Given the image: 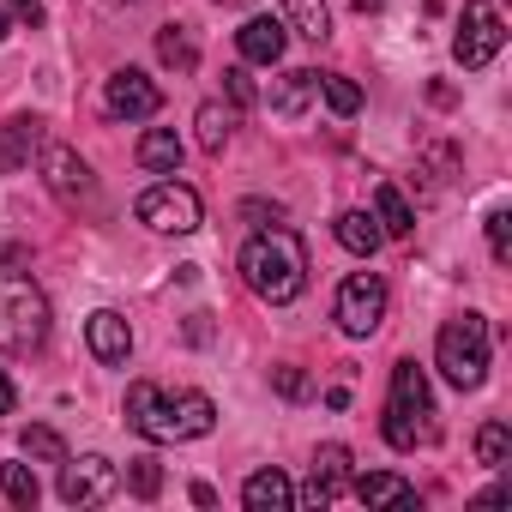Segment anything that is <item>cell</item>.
I'll return each instance as SVG.
<instances>
[{"label": "cell", "mask_w": 512, "mask_h": 512, "mask_svg": "<svg viewBox=\"0 0 512 512\" xmlns=\"http://www.w3.org/2000/svg\"><path fill=\"white\" fill-rule=\"evenodd\" d=\"M374 223H380V235H392V241H404V235L416 229V211H410V199L398 193V181H380V187H374Z\"/></svg>", "instance_id": "obj_18"}, {"label": "cell", "mask_w": 512, "mask_h": 512, "mask_svg": "<svg viewBox=\"0 0 512 512\" xmlns=\"http://www.w3.org/2000/svg\"><path fill=\"white\" fill-rule=\"evenodd\" d=\"M85 344H91V356H97L103 368H121V362L133 356V326H127L115 308H97V314L85 320Z\"/></svg>", "instance_id": "obj_13"}, {"label": "cell", "mask_w": 512, "mask_h": 512, "mask_svg": "<svg viewBox=\"0 0 512 512\" xmlns=\"http://www.w3.org/2000/svg\"><path fill=\"white\" fill-rule=\"evenodd\" d=\"M284 19H247L241 31H235V49H241V61L247 67H278L284 61Z\"/></svg>", "instance_id": "obj_14"}, {"label": "cell", "mask_w": 512, "mask_h": 512, "mask_svg": "<svg viewBox=\"0 0 512 512\" xmlns=\"http://www.w3.org/2000/svg\"><path fill=\"white\" fill-rule=\"evenodd\" d=\"M350 7H356V13H380V7H386V0H350Z\"/></svg>", "instance_id": "obj_36"}, {"label": "cell", "mask_w": 512, "mask_h": 512, "mask_svg": "<svg viewBox=\"0 0 512 512\" xmlns=\"http://www.w3.org/2000/svg\"><path fill=\"white\" fill-rule=\"evenodd\" d=\"M223 79H229V103H241V109H247V103H253V79H247L241 67H229Z\"/></svg>", "instance_id": "obj_32"}, {"label": "cell", "mask_w": 512, "mask_h": 512, "mask_svg": "<svg viewBox=\"0 0 512 512\" xmlns=\"http://www.w3.org/2000/svg\"><path fill=\"white\" fill-rule=\"evenodd\" d=\"M500 49H506V19L494 13V0H464V19H458V43H452L458 67H464V73H476V67H488V61H494Z\"/></svg>", "instance_id": "obj_6"}, {"label": "cell", "mask_w": 512, "mask_h": 512, "mask_svg": "<svg viewBox=\"0 0 512 512\" xmlns=\"http://www.w3.org/2000/svg\"><path fill=\"white\" fill-rule=\"evenodd\" d=\"M476 458H482L488 470H500V464L512 458V428H506V422H482V428H476Z\"/></svg>", "instance_id": "obj_28"}, {"label": "cell", "mask_w": 512, "mask_h": 512, "mask_svg": "<svg viewBox=\"0 0 512 512\" xmlns=\"http://www.w3.org/2000/svg\"><path fill=\"white\" fill-rule=\"evenodd\" d=\"M127 488H133L139 500H157V494H163V464H157V458H127Z\"/></svg>", "instance_id": "obj_29"}, {"label": "cell", "mask_w": 512, "mask_h": 512, "mask_svg": "<svg viewBox=\"0 0 512 512\" xmlns=\"http://www.w3.org/2000/svg\"><path fill=\"white\" fill-rule=\"evenodd\" d=\"M193 127H199V145H205V151L217 157V151L229 145V133H235V109H223V103H199Z\"/></svg>", "instance_id": "obj_24"}, {"label": "cell", "mask_w": 512, "mask_h": 512, "mask_svg": "<svg viewBox=\"0 0 512 512\" xmlns=\"http://www.w3.org/2000/svg\"><path fill=\"white\" fill-rule=\"evenodd\" d=\"M139 169H151V175H175V169H181V139H175L169 127H151V133L139 139Z\"/></svg>", "instance_id": "obj_21"}, {"label": "cell", "mask_w": 512, "mask_h": 512, "mask_svg": "<svg viewBox=\"0 0 512 512\" xmlns=\"http://www.w3.org/2000/svg\"><path fill=\"white\" fill-rule=\"evenodd\" d=\"M332 235H338V241L356 253V260H374V253H380V241H386V235H380V223H374L368 211H344V217L332 223Z\"/></svg>", "instance_id": "obj_20"}, {"label": "cell", "mask_w": 512, "mask_h": 512, "mask_svg": "<svg viewBox=\"0 0 512 512\" xmlns=\"http://www.w3.org/2000/svg\"><path fill=\"white\" fill-rule=\"evenodd\" d=\"M13 7V19H25V25H43V0H7Z\"/></svg>", "instance_id": "obj_33"}, {"label": "cell", "mask_w": 512, "mask_h": 512, "mask_svg": "<svg viewBox=\"0 0 512 512\" xmlns=\"http://www.w3.org/2000/svg\"><path fill=\"white\" fill-rule=\"evenodd\" d=\"M139 223L157 235H193L199 229V193L187 181H157L139 193Z\"/></svg>", "instance_id": "obj_7"}, {"label": "cell", "mask_w": 512, "mask_h": 512, "mask_svg": "<svg viewBox=\"0 0 512 512\" xmlns=\"http://www.w3.org/2000/svg\"><path fill=\"white\" fill-rule=\"evenodd\" d=\"M19 404V392H13V380H7V368H0V416H7Z\"/></svg>", "instance_id": "obj_34"}, {"label": "cell", "mask_w": 512, "mask_h": 512, "mask_svg": "<svg viewBox=\"0 0 512 512\" xmlns=\"http://www.w3.org/2000/svg\"><path fill=\"white\" fill-rule=\"evenodd\" d=\"M187 338H193V344H205V338H211V326H205V314H193V320H187Z\"/></svg>", "instance_id": "obj_35"}, {"label": "cell", "mask_w": 512, "mask_h": 512, "mask_svg": "<svg viewBox=\"0 0 512 512\" xmlns=\"http://www.w3.org/2000/svg\"><path fill=\"white\" fill-rule=\"evenodd\" d=\"M43 181H49V193L67 199V205H85V199L97 193V175H91V163H85L73 145H43Z\"/></svg>", "instance_id": "obj_10"}, {"label": "cell", "mask_w": 512, "mask_h": 512, "mask_svg": "<svg viewBox=\"0 0 512 512\" xmlns=\"http://www.w3.org/2000/svg\"><path fill=\"white\" fill-rule=\"evenodd\" d=\"M103 109H109L115 121H151V115L163 109V91H157L139 67H121V73L109 79V91H103Z\"/></svg>", "instance_id": "obj_11"}, {"label": "cell", "mask_w": 512, "mask_h": 512, "mask_svg": "<svg viewBox=\"0 0 512 512\" xmlns=\"http://www.w3.org/2000/svg\"><path fill=\"white\" fill-rule=\"evenodd\" d=\"M272 386H278L284 398H308V374H302V368H278V374H272Z\"/></svg>", "instance_id": "obj_31"}, {"label": "cell", "mask_w": 512, "mask_h": 512, "mask_svg": "<svg viewBox=\"0 0 512 512\" xmlns=\"http://www.w3.org/2000/svg\"><path fill=\"white\" fill-rule=\"evenodd\" d=\"M241 506L247 512H290L296 506V488H290V476L272 464V470H253L247 482H241Z\"/></svg>", "instance_id": "obj_15"}, {"label": "cell", "mask_w": 512, "mask_h": 512, "mask_svg": "<svg viewBox=\"0 0 512 512\" xmlns=\"http://www.w3.org/2000/svg\"><path fill=\"white\" fill-rule=\"evenodd\" d=\"M320 91H326V103H332V115H356L362 109V85L350 79V73H320Z\"/></svg>", "instance_id": "obj_26"}, {"label": "cell", "mask_w": 512, "mask_h": 512, "mask_svg": "<svg viewBox=\"0 0 512 512\" xmlns=\"http://www.w3.org/2000/svg\"><path fill=\"white\" fill-rule=\"evenodd\" d=\"M157 61H163L169 73H193V67H199V43L187 37V25H163V31H157Z\"/></svg>", "instance_id": "obj_22"}, {"label": "cell", "mask_w": 512, "mask_h": 512, "mask_svg": "<svg viewBox=\"0 0 512 512\" xmlns=\"http://www.w3.org/2000/svg\"><path fill=\"white\" fill-rule=\"evenodd\" d=\"M127 428L151 446H175V440H199L217 428V410L205 392H181L169 398L157 380H133L127 386Z\"/></svg>", "instance_id": "obj_1"}, {"label": "cell", "mask_w": 512, "mask_h": 512, "mask_svg": "<svg viewBox=\"0 0 512 512\" xmlns=\"http://www.w3.org/2000/svg\"><path fill=\"white\" fill-rule=\"evenodd\" d=\"M386 320V278L380 272H350L338 284V326L344 338H374Z\"/></svg>", "instance_id": "obj_8"}, {"label": "cell", "mask_w": 512, "mask_h": 512, "mask_svg": "<svg viewBox=\"0 0 512 512\" xmlns=\"http://www.w3.org/2000/svg\"><path fill=\"white\" fill-rule=\"evenodd\" d=\"M488 253H494L500 266L512 260V211H494V217H488Z\"/></svg>", "instance_id": "obj_30"}, {"label": "cell", "mask_w": 512, "mask_h": 512, "mask_svg": "<svg viewBox=\"0 0 512 512\" xmlns=\"http://www.w3.org/2000/svg\"><path fill=\"white\" fill-rule=\"evenodd\" d=\"M0 494H7L19 512H31V506L43 500V482H37L31 464H0Z\"/></svg>", "instance_id": "obj_25"}, {"label": "cell", "mask_w": 512, "mask_h": 512, "mask_svg": "<svg viewBox=\"0 0 512 512\" xmlns=\"http://www.w3.org/2000/svg\"><path fill=\"white\" fill-rule=\"evenodd\" d=\"M380 428H386V440L398 452H416V446L434 440V398H428V380H422L416 362L392 368V398H386V422Z\"/></svg>", "instance_id": "obj_4"}, {"label": "cell", "mask_w": 512, "mask_h": 512, "mask_svg": "<svg viewBox=\"0 0 512 512\" xmlns=\"http://www.w3.org/2000/svg\"><path fill=\"white\" fill-rule=\"evenodd\" d=\"M356 500L362 506H416V488L392 470H368V476H356Z\"/></svg>", "instance_id": "obj_19"}, {"label": "cell", "mask_w": 512, "mask_h": 512, "mask_svg": "<svg viewBox=\"0 0 512 512\" xmlns=\"http://www.w3.org/2000/svg\"><path fill=\"white\" fill-rule=\"evenodd\" d=\"M241 278L260 302H296L308 290V241L290 223H266L241 247Z\"/></svg>", "instance_id": "obj_2"}, {"label": "cell", "mask_w": 512, "mask_h": 512, "mask_svg": "<svg viewBox=\"0 0 512 512\" xmlns=\"http://www.w3.org/2000/svg\"><path fill=\"white\" fill-rule=\"evenodd\" d=\"M0 37H7V13H0Z\"/></svg>", "instance_id": "obj_38"}, {"label": "cell", "mask_w": 512, "mask_h": 512, "mask_svg": "<svg viewBox=\"0 0 512 512\" xmlns=\"http://www.w3.org/2000/svg\"><path fill=\"white\" fill-rule=\"evenodd\" d=\"M31 151H43V127H37L31 115L0 121V169H25Z\"/></svg>", "instance_id": "obj_16"}, {"label": "cell", "mask_w": 512, "mask_h": 512, "mask_svg": "<svg viewBox=\"0 0 512 512\" xmlns=\"http://www.w3.org/2000/svg\"><path fill=\"white\" fill-rule=\"evenodd\" d=\"M434 368L458 386V392H476L488 380V320L482 314H458L440 326L434 338Z\"/></svg>", "instance_id": "obj_5"}, {"label": "cell", "mask_w": 512, "mask_h": 512, "mask_svg": "<svg viewBox=\"0 0 512 512\" xmlns=\"http://www.w3.org/2000/svg\"><path fill=\"white\" fill-rule=\"evenodd\" d=\"M314 97H320V73H308V67H296V73L272 79V109H278L284 121L308 115V103H314Z\"/></svg>", "instance_id": "obj_17"}, {"label": "cell", "mask_w": 512, "mask_h": 512, "mask_svg": "<svg viewBox=\"0 0 512 512\" xmlns=\"http://www.w3.org/2000/svg\"><path fill=\"white\" fill-rule=\"evenodd\" d=\"M43 338H49V296L25 272L0 266V350L31 356L43 350Z\"/></svg>", "instance_id": "obj_3"}, {"label": "cell", "mask_w": 512, "mask_h": 512, "mask_svg": "<svg viewBox=\"0 0 512 512\" xmlns=\"http://www.w3.org/2000/svg\"><path fill=\"white\" fill-rule=\"evenodd\" d=\"M284 13H290L296 37H308V43H326V37H332V13H326V0H284Z\"/></svg>", "instance_id": "obj_23"}, {"label": "cell", "mask_w": 512, "mask_h": 512, "mask_svg": "<svg viewBox=\"0 0 512 512\" xmlns=\"http://www.w3.org/2000/svg\"><path fill=\"white\" fill-rule=\"evenodd\" d=\"M127 7H133V0H127Z\"/></svg>", "instance_id": "obj_39"}, {"label": "cell", "mask_w": 512, "mask_h": 512, "mask_svg": "<svg viewBox=\"0 0 512 512\" xmlns=\"http://www.w3.org/2000/svg\"><path fill=\"white\" fill-rule=\"evenodd\" d=\"M19 446H25V458H37V464H61V458H67V440H61L55 428H43V422H31V428L19 434Z\"/></svg>", "instance_id": "obj_27"}, {"label": "cell", "mask_w": 512, "mask_h": 512, "mask_svg": "<svg viewBox=\"0 0 512 512\" xmlns=\"http://www.w3.org/2000/svg\"><path fill=\"white\" fill-rule=\"evenodd\" d=\"M217 7H247V0H217Z\"/></svg>", "instance_id": "obj_37"}, {"label": "cell", "mask_w": 512, "mask_h": 512, "mask_svg": "<svg viewBox=\"0 0 512 512\" xmlns=\"http://www.w3.org/2000/svg\"><path fill=\"white\" fill-rule=\"evenodd\" d=\"M115 488H121V470L103 452L61 458V500L67 506H103V500H115Z\"/></svg>", "instance_id": "obj_9"}, {"label": "cell", "mask_w": 512, "mask_h": 512, "mask_svg": "<svg viewBox=\"0 0 512 512\" xmlns=\"http://www.w3.org/2000/svg\"><path fill=\"white\" fill-rule=\"evenodd\" d=\"M350 482V446H320L314 452V476H308V488H302V506H314V512H326L332 500H338V488Z\"/></svg>", "instance_id": "obj_12"}]
</instances>
